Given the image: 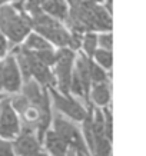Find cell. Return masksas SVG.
I'll list each match as a JSON object with an SVG mask.
<instances>
[{"label":"cell","mask_w":146,"mask_h":156,"mask_svg":"<svg viewBox=\"0 0 146 156\" xmlns=\"http://www.w3.org/2000/svg\"><path fill=\"white\" fill-rule=\"evenodd\" d=\"M5 98H6V95H5V93H2V92H0V100H2V99H5Z\"/></svg>","instance_id":"cb8c5ba5"},{"label":"cell","mask_w":146,"mask_h":156,"mask_svg":"<svg viewBox=\"0 0 146 156\" xmlns=\"http://www.w3.org/2000/svg\"><path fill=\"white\" fill-rule=\"evenodd\" d=\"M110 85L109 82H102V83H93L89 90V100L96 108H105L110 103Z\"/></svg>","instance_id":"8fae6325"},{"label":"cell","mask_w":146,"mask_h":156,"mask_svg":"<svg viewBox=\"0 0 146 156\" xmlns=\"http://www.w3.org/2000/svg\"><path fill=\"white\" fill-rule=\"evenodd\" d=\"M67 156H69V153H67Z\"/></svg>","instance_id":"4316f807"},{"label":"cell","mask_w":146,"mask_h":156,"mask_svg":"<svg viewBox=\"0 0 146 156\" xmlns=\"http://www.w3.org/2000/svg\"><path fill=\"white\" fill-rule=\"evenodd\" d=\"M98 48L112 50V33L110 32H102L98 34Z\"/></svg>","instance_id":"ac0fdd59"},{"label":"cell","mask_w":146,"mask_h":156,"mask_svg":"<svg viewBox=\"0 0 146 156\" xmlns=\"http://www.w3.org/2000/svg\"><path fill=\"white\" fill-rule=\"evenodd\" d=\"M43 145L45 149L50 156H67L69 153V145H67L53 129H47L43 136Z\"/></svg>","instance_id":"30bf717a"},{"label":"cell","mask_w":146,"mask_h":156,"mask_svg":"<svg viewBox=\"0 0 146 156\" xmlns=\"http://www.w3.org/2000/svg\"><path fill=\"white\" fill-rule=\"evenodd\" d=\"M0 128L9 135L10 139H13L20 130V119L10 105L9 96L0 100Z\"/></svg>","instance_id":"9c48e42d"},{"label":"cell","mask_w":146,"mask_h":156,"mask_svg":"<svg viewBox=\"0 0 146 156\" xmlns=\"http://www.w3.org/2000/svg\"><path fill=\"white\" fill-rule=\"evenodd\" d=\"M14 2H24V0H14Z\"/></svg>","instance_id":"484cf974"},{"label":"cell","mask_w":146,"mask_h":156,"mask_svg":"<svg viewBox=\"0 0 146 156\" xmlns=\"http://www.w3.org/2000/svg\"><path fill=\"white\" fill-rule=\"evenodd\" d=\"M0 137H5V139H10V136H9V135H7V133H6L2 128H0Z\"/></svg>","instance_id":"7402d4cb"},{"label":"cell","mask_w":146,"mask_h":156,"mask_svg":"<svg viewBox=\"0 0 146 156\" xmlns=\"http://www.w3.org/2000/svg\"><path fill=\"white\" fill-rule=\"evenodd\" d=\"M92 59H93V62H96L100 67H103L105 70H110V69H112V65H113L112 50H106V49L98 48L94 50Z\"/></svg>","instance_id":"5bb4252c"},{"label":"cell","mask_w":146,"mask_h":156,"mask_svg":"<svg viewBox=\"0 0 146 156\" xmlns=\"http://www.w3.org/2000/svg\"><path fill=\"white\" fill-rule=\"evenodd\" d=\"M0 63H2V92H6L10 95L20 92L23 79H22L14 55L10 53L3 60H0Z\"/></svg>","instance_id":"52a82bcc"},{"label":"cell","mask_w":146,"mask_h":156,"mask_svg":"<svg viewBox=\"0 0 146 156\" xmlns=\"http://www.w3.org/2000/svg\"><path fill=\"white\" fill-rule=\"evenodd\" d=\"M94 2H96V3H100V2H103V0H94Z\"/></svg>","instance_id":"d4e9b609"},{"label":"cell","mask_w":146,"mask_h":156,"mask_svg":"<svg viewBox=\"0 0 146 156\" xmlns=\"http://www.w3.org/2000/svg\"><path fill=\"white\" fill-rule=\"evenodd\" d=\"M89 75H90L92 85H93V83L109 82L108 70H105L103 67H100L96 62H93V59H92V57H90V62H89Z\"/></svg>","instance_id":"9a60e30c"},{"label":"cell","mask_w":146,"mask_h":156,"mask_svg":"<svg viewBox=\"0 0 146 156\" xmlns=\"http://www.w3.org/2000/svg\"><path fill=\"white\" fill-rule=\"evenodd\" d=\"M32 29L46 40H49L53 46L55 44L59 48L69 46L70 30H67L66 26H63V22L49 16L45 12L32 16Z\"/></svg>","instance_id":"3957f363"},{"label":"cell","mask_w":146,"mask_h":156,"mask_svg":"<svg viewBox=\"0 0 146 156\" xmlns=\"http://www.w3.org/2000/svg\"><path fill=\"white\" fill-rule=\"evenodd\" d=\"M33 52V50H32ZM34 56L39 59V62H42L43 65L52 67L56 62V50L55 49H45V50H36Z\"/></svg>","instance_id":"e0dca14e"},{"label":"cell","mask_w":146,"mask_h":156,"mask_svg":"<svg viewBox=\"0 0 146 156\" xmlns=\"http://www.w3.org/2000/svg\"><path fill=\"white\" fill-rule=\"evenodd\" d=\"M40 9L60 22H66L69 14V5L66 0H40Z\"/></svg>","instance_id":"7c38bea8"},{"label":"cell","mask_w":146,"mask_h":156,"mask_svg":"<svg viewBox=\"0 0 146 156\" xmlns=\"http://www.w3.org/2000/svg\"><path fill=\"white\" fill-rule=\"evenodd\" d=\"M75 56V52L69 48H60L59 50H56V62L52 66V72L55 75V79H56L57 90L63 95H70L69 93V85H70Z\"/></svg>","instance_id":"5b68a950"},{"label":"cell","mask_w":146,"mask_h":156,"mask_svg":"<svg viewBox=\"0 0 146 156\" xmlns=\"http://www.w3.org/2000/svg\"><path fill=\"white\" fill-rule=\"evenodd\" d=\"M66 24L72 32H77V33L110 32L112 16L102 5L86 0L70 6Z\"/></svg>","instance_id":"6da1fadb"},{"label":"cell","mask_w":146,"mask_h":156,"mask_svg":"<svg viewBox=\"0 0 146 156\" xmlns=\"http://www.w3.org/2000/svg\"><path fill=\"white\" fill-rule=\"evenodd\" d=\"M83 48V53L87 57L93 56L94 50L98 49V34L94 32H86L85 36L82 37V46Z\"/></svg>","instance_id":"2e32d148"},{"label":"cell","mask_w":146,"mask_h":156,"mask_svg":"<svg viewBox=\"0 0 146 156\" xmlns=\"http://www.w3.org/2000/svg\"><path fill=\"white\" fill-rule=\"evenodd\" d=\"M49 95L52 100V108H55L56 112L69 118L73 122H82L86 116L87 106L80 103L77 99H75L72 95H63L55 87H49Z\"/></svg>","instance_id":"8992f818"},{"label":"cell","mask_w":146,"mask_h":156,"mask_svg":"<svg viewBox=\"0 0 146 156\" xmlns=\"http://www.w3.org/2000/svg\"><path fill=\"white\" fill-rule=\"evenodd\" d=\"M50 125H53V130L69 145V147L90 153L85 143L82 130L77 126V122H73L69 118L63 116V115H60L59 112L55 110V112H52V122H50Z\"/></svg>","instance_id":"277c9868"},{"label":"cell","mask_w":146,"mask_h":156,"mask_svg":"<svg viewBox=\"0 0 146 156\" xmlns=\"http://www.w3.org/2000/svg\"><path fill=\"white\" fill-rule=\"evenodd\" d=\"M0 32L10 43L19 44L32 32V17L12 5L0 6Z\"/></svg>","instance_id":"7a4b0ae2"},{"label":"cell","mask_w":146,"mask_h":156,"mask_svg":"<svg viewBox=\"0 0 146 156\" xmlns=\"http://www.w3.org/2000/svg\"><path fill=\"white\" fill-rule=\"evenodd\" d=\"M0 156H17L14 153L13 145L10 139L0 137Z\"/></svg>","instance_id":"d6986e66"},{"label":"cell","mask_w":146,"mask_h":156,"mask_svg":"<svg viewBox=\"0 0 146 156\" xmlns=\"http://www.w3.org/2000/svg\"><path fill=\"white\" fill-rule=\"evenodd\" d=\"M7 2H10V0H0V6H3V5H6Z\"/></svg>","instance_id":"603a6c76"},{"label":"cell","mask_w":146,"mask_h":156,"mask_svg":"<svg viewBox=\"0 0 146 156\" xmlns=\"http://www.w3.org/2000/svg\"><path fill=\"white\" fill-rule=\"evenodd\" d=\"M14 153L17 156H33L43 149V143L32 130L20 129L19 133L12 140Z\"/></svg>","instance_id":"ba28073f"},{"label":"cell","mask_w":146,"mask_h":156,"mask_svg":"<svg viewBox=\"0 0 146 156\" xmlns=\"http://www.w3.org/2000/svg\"><path fill=\"white\" fill-rule=\"evenodd\" d=\"M26 49H29V50H33V52H36V50H45V49H53V44L49 40H46V39L43 37V36H40L39 33H30L26 36V39H24V44H23Z\"/></svg>","instance_id":"4fadbf2b"},{"label":"cell","mask_w":146,"mask_h":156,"mask_svg":"<svg viewBox=\"0 0 146 156\" xmlns=\"http://www.w3.org/2000/svg\"><path fill=\"white\" fill-rule=\"evenodd\" d=\"M6 52H7V39L2 34V32H0V59L5 56Z\"/></svg>","instance_id":"ffe728a7"},{"label":"cell","mask_w":146,"mask_h":156,"mask_svg":"<svg viewBox=\"0 0 146 156\" xmlns=\"http://www.w3.org/2000/svg\"><path fill=\"white\" fill-rule=\"evenodd\" d=\"M69 156H92L90 153H87V152H82L79 151V149H69Z\"/></svg>","instance_id":"44dd1931"}]
</instances>
